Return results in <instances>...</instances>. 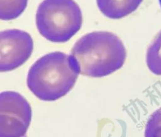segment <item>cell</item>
Wrapping results in <instances>:
<instances>
[{
    "label": "cell",
    "mask_w": 161,
    "mask_h": 137,
    "mask_svg": "<svg viewBox=\"0 0 161 137\" xmlns=\"http://www.w3.org/2000/svg\"><path fill=\"white\" fill-rule=\"evenodd\" d=\"M71 55L79 74L91 77L107 76L123 65L126 57L121 40L113 33L93 31L74 44Z\"/></svg>",
    "instance_id": "obj_1"
},
{
    "label": "cell",
    "mask_w": 161,
    "mask_h": 137,
    "mask_svg": "<svg viewBox=\"0 0 161 137\" xmlns=\"http://www.w3.org/2000/svg\"><path fill=\"white\" fill-rule=\"evenodd\" d=\"M79 74L72 57L55 52L38 59L30 68L27 85L43 101H55L65 96L74 86Z\"/></svg>",
    "instance_id": "obj_2"
},
{
    "label": "cell",
    "mask_w": 161,
    "mask_h": 137,
    "mask_svg": "<svg viewBox=\"0 0 161 137\" xmlns=\"http://www.w3.org/2000/svg\"><path fill=\"white\" fill-rule=\"evenodd\" d=\"M82 16L74 0H44L36 13L39 33L55 43L69 41L80 28Z\"/></svg>",
    "instance_id": "obj_3"
},
{
    "label": "cell",
    "mask_w": 161,
    "mask_h": 137,
    "mask_svg": "<svg viewBox=\"0 0 161 137\" xmlns=\"http://www.w3.org/2000/svg\"><path fill=\"white\" fill-rule=\"evenodd\" d=\"M31 119V109L26 99L14 91L0 95V137H23Z\"/></svg>",
    "instance_id": "obj_4"
},
{
    "label": "cell",
    "mask_w": 161,
    "mask_h": 137,
    "mask_svg": "<svg viewBox=\"0 0 161 137\" xmlns=\"http://www.w3.org/2000/svg\"><path fill=\"white\" fill-rule=\"evenodd\" d=\"M33 48L29 33L16 29L1 31L0 71H11L23 65L31 56Z\"/></svg>",
    "instance_id": "obj_5"
},
{
    "label": "cell",
    "mask_w": 161,
    "mask_h": 137,
    "mask_svg": "<svg viewBox=\"0 0 161 137\" xmlns=\"http://www.w3.org/2000/svg\"><path fill=\"white\" fill-rule=\"evenodd\" d=\"M98 8L106 17L120 19L135 11L143 0H96Z\"/></svg>",
    "instance_id": "obj_6"
},
{
    "label": "cell",
    "mask_w": 161,
    "mask_h": 137,
    "mask_svg": "<svg viewBox=\"0 0 161 137\" xmlns=\"http://www.w3.org/2000/svg\"><path fill=\"white\" fill-rule=\"evenodd\" d=\"M146 62L148 69L153 74L161 75V31L147 50Z\"/></svg>",
    "instance_id": "obj_7"
},
{
    "label": "cell",
    "mask_w": 161,
    "mask_h": 137,
    "mask_svg": "<svg viewBox=\"0 0 161 137\" xmlns=\"http://www.w3.org/2000/svg\"><path fill=\"white\" fill-rule=\"evenodd\" d=\"M28 0H1L0 18L11 20L18 17L25 10Z\"/></svg>",
    "instance_id": "obj_8"
},
{
    "label": "cell",
    "mask_w": 161,
    "mask_h": 137,
    "mask_svg": "<svg viewBox=\"0 0 161 137\" xmlns=\"http://www.w3.org/2000/svg\"><path fill=\"white\" fill-rule=\"evenodd\" d=\"M145 137H161V107L148 119L145 126Z\"/></svg>",
    "instance_id": "obj_9"
},
{
    "label": "cell",
    "mask_w": 161,
    "mask_h": 137,
    "mask_svg": "<svg viewBox=\"0 0 161 137\" xmlns=\"http://www.w3.org/2000/svg\"><path fill=\"white\" fill-rule=\"evenodd\" d=\"M159 3H160V7H161V0H159Z\"/></svg>",
    "instance_id": "obj_10"
},
{
    "label": "cell",
    "mask_w": 161,
    "mask_h": 137,
    "mask_svg": "<svg viewBox=\"0 0 161 137\" xmlns=\"http://www.w3.org/2000/svg\"><path fill=\"white\" fill-rule=\"evenodd\" d=\"M23 137H26V136H23Z\"/></svg>",
    "instance_id": "obj_11"
}]
</instances>
